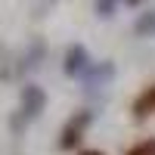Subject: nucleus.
<instances>
[{
	"label": "nucleus",
	"instance_id": "8",
	"mask_svg": "<svg viewBox=\"0 0 155 155\" xmlns=\"http://www.w3.org/2000/svg\"><path fill=\"white\" fill-rule=\"evenodd\" d=\"M81 155H102V152H96V149H87V152H81Z\"/></svg>",
	"mask_w": 155,
	"mask_h": 155
},
{
	"label": "nucleus",
	"instance_id": "1",
	"mask_svg": "<svg viewBox=\"0 0 155 155\" xmlns=\"http://www.w3.org/2000/svg\"><path fill=\"white\" fill-rule=\"evenodd\" d=\"M90 121H93V115L90 112H74L71 118L65 121V127H62V134H59V149H74L78 143H81V137H84V130L90 127Z\"/></svg>",
	"mask_w": 155,
	"mask_h": 155
},
{
	"label": "nucleus",
	"instance_id": "7",
	"mask_svg": "<svg viewBox=\"0 0 155 155\" xmlns=\"http://www.w3.org/2000/svg\"><path fill=\"white\" fill-rule=\"evenodd\" d=\"M118 9V0H96V12L99 16H115Z\"/></svg>",
	"mask_w": 155,
	"mask_h": 155
},
{
	"label": "nucleus",
	"instance_id": "4",
	"mask_svg": "<svg viewBox=\"0 0 155 155\" xmlns=\"http://www.w3.org/2000/svg\"><path fill=\"white\" fill-rule=\"evenodd\" d=\"M152 112H155V84H149L143 93L134 99V115L137 118H149Z\"/></svg>",
	"mask_w": 155,
	"mask_h": 155
},
{
	"label": "nucleus",
	"instance_id": "5",
	"mask_svg": "<svg viewBox=\"0 0 155 155\" xmlns=\"http://www.w3.org/2000/svg\"><path fill=\"white\" fill-rule=\"evenodd\" d=\"M134 34H137V37H152V34H155V9H152V12H143V16L137 19Z\"/></svg>",
	"mask_w": 155,
	"mask_h": 155
},
{
	"label": "nucleus",
	"instance_id": "9",
	"mask_svg": "<svg viewBox=\"0 0 155 155\" xmlns=\"http://www.w3.org/2000/svg\"><path fill=\"white\" fill-rule=\"evenodd\" d=\"M127 3H130V6H140V3H143V0H127Z\"/></svg>",
	"mask_w": 155,
	"mask_h": 155
},
{
	"label": "nucleus",
	"instance_id": "6",
	"mask_svg": "<svg viewBox=\"0 0 155 155\" xmlns=\"http://www.w3.org/2000/svg\"><path fill=\"white\" fill-rule=\"evenodd\" d=\"M124 155H155V140H143V143L130 146Z\"/></svg>",
	"mask_w": 155,
	"mask_h": 155
},
{
	"label": "nucleus",
	"instance_id": "3",
	"mask_svg": "<svg viewBox=\"0 0 155 155\" xmlns=\"http://www.w3.org/2000/svg\"><path fill=\"white\" fill-rule=\"evenodd\" d=\"M90 68V59H87V50L84 47H71L68 50V56H65V71L71 78H84Z\"/></svg>",
	"mask_w": 155,
	"mask_h": 155
},
{
	"label": "nucleus",
	"instance_id": "2",
	"mask_svg": "<svg viewBox=\"0 0 155 155\" xmlns=\"http://www.w3.org/2000/svg\"><path fill=\"white\" fill-rule=\"evenodd\" d=\"M47 106V96H44V90L41 87H25V93H22V121H34L37 115L44 112Z\"/></svg>",
	"mask_w": 155,
	"mask_h": 155
}]
</instances>
